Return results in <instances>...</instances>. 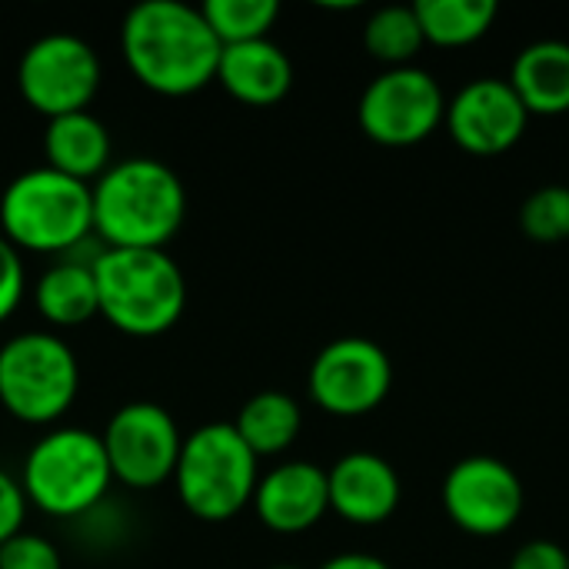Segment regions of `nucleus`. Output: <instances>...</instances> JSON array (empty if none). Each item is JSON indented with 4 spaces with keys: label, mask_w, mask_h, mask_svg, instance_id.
Segmentation results:
<instances>
[{
    "label": "nucleus",
    "mask_w": 569,
    "mask_h": 569,
    "mask_svg": "<svg viewBox=\"0 0 569 569\" xmlns=\"http://www.w3.org/2000/svg\"><path fill=\"white\" fill-rule=\"evenodd\" d=\"M260 480V460L240 440L233 423H203L183 447L173 470L180 503L207 523L233 520L253 503Z\"/></svg>",
    "instance_id": "obj_5"
},
{
    "label": "nucleus",
    "mask_w": 569,
    "mask_h": 569,
    "mask_svg": "<svg viewBox=\"0 0 569 569\" xmlns=\"http://www.w3.org/2000/svg\"><path fill=\"white\" fill-rule=\"evenodd\" d=\"M220 87L247 107H273L293 87V63L270 37L230 43L217 63Z\"/></svg>",
    "instance_id": "obj_16"
},
{
    "label": "nucleus",
    "mask_w": 569,
    "mask_h": 569,
    "mask_svg": "<svg viewBox=\"0 0 569 569\" xmlns=\"http://www.w3.org/2000/svg\"><path fill=\"white\" fill-rule=\"evenodd\" d=\"M253 510L260 523L273 533L283 537L307 533L330 513L327 470L307 460H290L273 467L267 477L257 480Z\"/></svg>",
    "instance_id": "obj_14"
},
{
    "label": "nucleus",
    "mask_w": 569,
    "mask_h": 569,
    "mask_svg": "<svg viewBox=\"0 0 569 569\" xmlns=\"http://www.w3.org/2000/svg\"><path fill=\"white\" fill-rule=\"evenodd\" d=\"M530 113L507 77H477L447 100L443 127L450 140L473 157H500L527 133Z\"/></svg>",
    "instance_id": "obj_13"
},
{
    "label": "nucleus",
    "mask_w": 569,
    "mask_h": 569,
    "mask_svg": "<svg viewBox=\"0 0 569 569\" xmlns=\"http://www.w3.org/2000/svg\"><path fill=\"white\" fill-rule=\"evenodd\" d=\"M23 287H27V273H23L20 250L0 233V323L20 307Z\"/></svg>",
    "instance_id": "obj_26"
},
{
    "label": "nucleus",
    "mask_w": 569,
    "mask_h": 569,
    "mask_svg": "<svg viewBox=\"0 0 569 569\" xmlns=\"http://www.w3.org/2000/svg\"><path fill=\"white\" fill-rule=\"evenodd\" d=\"M33 303L37 313L57 330L83 327L87 320L100 317L93 260H60L47 267L33 287Z\"/></svg>",
    "instance_id": "obj_19"
},
{
    "label": "nucleus",
    "mask_w": 569,
    "mask_h": 569,
    "mask_svg": "<svg viewBox=\"0 0 569 569\" xmlns=\"http://www.w3.org/2000/svg\"><path fill=\"white\" fill-rule=\"evenodd\" d=\"M270 569H300V567H270Z\"/></svg>",
    "instance_id": "obj_30"
},
{
    "label": "nucleus",
    "mask_w": 569,
    "mask_h": 569,
    "mask_svg": "<svg viewBox=\"0 0 569 569\" xmlns=\"http://www.w3.org/2000/svg\"><path fill=\"white\" fill-rule=\"evenodd\" d=\"M413 13L420 20L427 43L457 50L490 33L497 20V3L493 0H417Z\"/></svg>",
    "instance_id": "obj_21"
},
{
    "label": "nucleus",
    "mask_w": 569,
    "mask_h": 569,
    "mask_svg": "<svg viewBox=\"0 0 569 569\" xmlns=\"http://www.w3.org/2000/svg\"><path fill=\"white\" fill-rule=\"evenodd\" d=\"M440 500L457 530L477 540H493L520 523L527 493L510 463L490 453H473L450 467Z\"/></svg>",
    "instance_id": "obj_10"
},
{
    "label": "nucleus",
    "mask_w": 569,
    "mask_h": 569,
    "mask_svg": "<svg viewBox=\"0 0 569 569\" xmlns=\"http://www.w3.org/2000/svg\"><path fill=\"white\" fill-rule=\"evenodd\" d=\"M23 520H27V493L20 480L0 470V547L23 530Z\"/></svg>",
    "instance_id": "obj_27"
},
{
    "label": "nucleus",
    "mask_w": 569,
    "mask_h": 569,
    "mask_svg": "<svg viewBox=\"0 0 569 569\" xmlns=\"http://www.w3.org/2000/svg\"><path fill=\"white\" fill-rule=\"evenodd\" d=\"M100 440H103L113 480L130 490H153L173 480L180 447H183L177 420L160 403H150V400L123 403L110 417Z\"/></svg>",
    "instance_id": "obj_11"
},
{
    "label": "nucleus",
    "mask_w": 569,
    "mask_h": 569,
    "mask_svg": "<svg viewBox=\"0 0 569 569\" xmlns=\"http://www.w3.org/2000/svg\"><path fill=\"white\" fill-rule=\"evenodd\" d=\"M120 53L147 90L190 97L217 80L223 43L203 20L200 7L183 0H143L123 17Z\"/></svg>",
    "instance_id": "obj_1"
},
{
    "label": "nucleus",
    "mask_w": 569,
    "mask_h": 569,
    "mask_svg": "<svg viewBox=\"0 0 569 569\" xmlns=\"http://www.w3.org/2000/svg\"><path fill=\"white\" fill-rule=\"evenodd\" d=\"M330 510L353 527H377L390 520L400 507L403 487L380 453L353 450L327 470Z\"/></svg>",
    "instance_id": "obj_15"
},
{
    "label": "nucleus",
    "mask_w": 569,
    "mask_h": 569,
    "mask_svg": "<svg viewBox=\"0 0 569 569\" xmlns=\"http://www.w3.org/2000/svg\"><path fill=\"white\" fill-rule=\"evenodd\" d=\"M90 197L93 233L110 250H167L187 220L180 177L153 157L110 163Z\"/></svg>",
    "instance_id": "obj_2"
},
{
    "label": "nucleus",
    "mask_w": 569,
    "mask_h": 569,
    "mask_svg": "<svg viewBox=\"0 0 569 569\" xmlns=\"http://www.w3.org/2000/svg\"><path fill=\"white\" fill-rule=\"evenodd\" d=\"M423 43L427 40H423V30H420L413 7L390 3V7H380L377 13H370V20L363 23V47L387 70L413 67Z\"/></svg>",
    "instance_id": "obj_22"
},
{
    "label": "nucleus",
    "mask_w": 569,
    "mask_h": 569,
    "mask_svg": "<svg viewBox=\"0 0 569 569\" xmlns=\"http://www.w3.org/2000/svg\"><path fill=\"white\" fill-rule=\"evenodd\" d=\"M510 569H569V553L553 540H530L513 553Z\"/></svg>",
    "instance_id": "obj_28"
},
{
    "label": "nucleus",
    "mask_w": 569,
    "mask_h": 569,
    "mask_svg": "<svg viewBox=\"0 0 569 569\" xmlns=\"http://www.w3.org/2000/svg\"><path fill=\"white\" fill-rule=\"evenodd\" d=\"M0 233L30 253H70L93 233L90 183L33 167L13 177L0 197Z\"/></svg>",
    "instance_id": "obj_4"
},
{
    "label": "nucleus",
    "mask_w": 569,
    "mask_h": 569,
    "mask_svg": "<svg viewBox=\"0 0 569 569\" xmlns=\"http://www.w3.org/2000/svg\"><path fill=\"white\" fill-rule=\"evenodd\" d=\"M80 363L47 330H30L0 347V403L20 423H57L77 400Z\"/></svg>",
    "instance_id": "obj_7"
},
{
    "label": "nucleus",
    "mask_w": 569,
    "mask_h": 569,
    "mask_svg": "<svg viewBox=\"0 0 569 569\" xmlns=\"http://www.w3.org/2000/svg\"><path fill=\"white\" fill-rule=\"evenodd\" d=\"M320 569H390L387 560L373 557V553H340V557H330Z\"/></svg>",
    "instance_id": "obj_29"
},
{
    "label": "nucleus",
    "mask_w": 569,
    "mask_h": 569,
    "mask_svg": "<svg viewBox=\"0 0 569 569\" xmlns=\"http://www.w3.org/2000/svg\"><path fill=\"white\" fill-rule=\"evenodd\" d=\"M17 87L23 100L47 120L80 113L97 97L100 57L87 40L73 33H47L23 50Z\"/></svg>",
    "instance_id": "obj_9"
},
{
    "label": "nucleus",
    "mask_w": 569,
    "mask_h": 569,
    "mask_svg": "<svg viewBox=\"0 0 569 569\" xmlns=\"http://www.w3.org/2000/svg\"><path fill=\"white\" fill-rule=\"evenodd\" d=\"M520 230L527 240L553 247L569 240V187L567 183H547L533 190L520 207Z\"/></svg>",
    "instance_id": "obj_24"
},
{
    "label": "nucleus",
    "mask_w": 569,
    "mask_h": 569,
    "mask_svg": "<svg viewBox=\"0 0 569 569\" xmlns=\"http://www.w3.org/2000/svg\"><path fill=\"white\" fill-rule=\"evenodd\" d=\"M507 83L520 97L530 117H563L569 113V43L567 40H533L513 63Z\"/></svg>",
    "instance_id": "obj_18"
},
{
    "label": "nucleus",
    "mask_w": 569,
    "mask_h": 569,
    "mask_svg": "<svg viewBox=\"0 0 569 569\" xmlns=\"http://www.w3.org/2000/svg\"><path fill=\"white\" fill-rule=\"evenodd\" d=\"M200 13L217 33V40L230 47V43L270 37V27L280 17V3L277 0H207Z\"/></svg>",
    "instance_id": "obj_23"
},
{
    "label": "nucleus",
    "mask_w": 569,
    "mask_h": 569,
    "mask_svg": "<svg viewBox=\"0 0 569 569\" xmlns=\"http://www.w3.org/2000/svg\"><path fill=\"white\" fill-rule=\"evenodd\" d=\"M0 569H63L60 550L37 533H17L0 547Z\"/></svg>",
    "instance_id": "obj_25"
},
{
    "label": "nucleus",
    "mask_w": 569,
    "mask_h": 569,
    "mask_svg": "<svg viewBox=\"0 0 569 569\" xmlns=\"http://www.w3.org/2000/svg\"><path fill=\"white\" fill-rule=\"evenodd\" d=\"M393 387V363L387 350L367 337H340L327 343L307 373L310 400L330 417H367Z\"/></svg>",
    "instance_id": "obj_12"
},
{
    "label": "nucleus",
    "mask_w": 569,
    "mask_h": 569,
    "mask_svg": "<svg viewBox=\"0 0 569 569\" xmlns=\"http://www.w3.org/2000/svg\"><path fill=\"white\" fill-rule=\"evenodd\" d=\"M100 317L127 337H160L187 310V277L167 250H110L93 257Z\"/></svg>",
    "instance_id": "obj_3"
},
{
    "label": "nucleus",
    "mask_w": 569,
    "mask_h": 569,
    "mask_svg": "<svg viewBox=\"0 0 569 569\" xmlns=\"http://www.w3.org/2000/svg\"><path fill=\"white\" fill-rule=\"evenodd\" d=\"M113 483L100 433L57 427L43 433L23 460L20 487L27 503L47 517H80L93 510Z\"/></svg>",
    "instance_id": "obj_6"
},
{
    "label": "nucleus",
    "mask_w": 569,
    "mask_h": 569,
    "mask_svg": "<svg viewBox=\"0 0 569 569\" xmlns=\"http://www.w3.org/2000/svg\"><path fill=\"white\" fill-rule=\"evenodd\" d=\"M110 150H113L110 130L90 110L47 120V130H43L47 163L43 167H50L63 177H73L80 183L100 180L110 167Z\"/></svg>",
    "instance_id": "obj_17"
},
{
    "label": "nucleus",
    "mask_w": 569,
    "mask_h": 569,
    "mask_svg": "<svg viewBox=\"0 0 569 569\" xmlns=\"http://www.w3.org/2000/svg\"><path fill=\"white\" fill-rule=\"evenodd\" d=\"M240 440L253 450V457H277L283 450H290L300 437V427H303V413H300V403L290 397V393H280V390H263V393H253L237 420H233Z\"/></svg>",
    "instance_id": "obj_20"
},
{
    "label": "nucleus",
    "mask_w": 569,
    "mask_h": 569,
    "mask_svg": "<svg viewBox=\"0 0 569 569\" xmlns=\"http://www.w3.org/2000/svg\"><path fill=\"white\" fill-rule=\"evenodd\" d=\"M447 117V93L423 67H393L377 73L357 103L360 130L380 147H417L430 140Z\"/></svg>",
    "instance_id": "obj_8"
}]
</instances>
